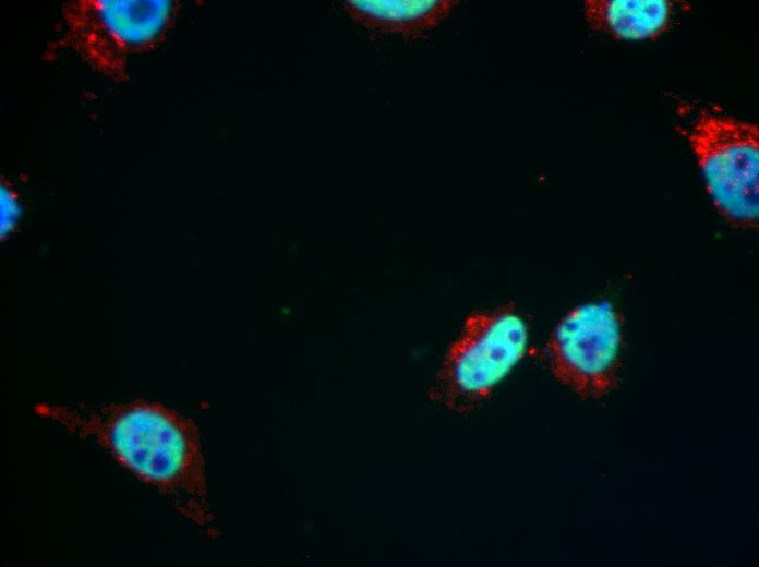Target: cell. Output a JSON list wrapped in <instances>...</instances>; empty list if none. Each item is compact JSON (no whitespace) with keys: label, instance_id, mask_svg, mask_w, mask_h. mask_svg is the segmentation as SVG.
<instances>
[{"label":"cell","instance_id":"cell-1","mask_svg":"<svg viewBox=\"0 0 759 567\" xmlns=\"http://www.w3.org/2000/svg\"><path fill=\"white\" fill-rule=\"evenodd\" d=\"M34 410L82 439L93 438L138 480L170 497L183 516L212 529L205 460L192 420L142 399L94 409L38 403Z\"/></svg>","mask_w":759,"mask_h":567},{"label":"cell","instance_id":"cell-2","mask_svg":"<svg viewBox=\"0 0 759 567\" xmlns=\"http://www.w3.org/2000/svg\"><path fill=\"white\" fill-rule=\"evenodd\" d=\"M172 0H71L62 5V29L53 50L74 52L115 82L129 80V62L153 51L174 24Z\"/></svg>","mask_w":759,"mask_h":567},{"label":"cell","instance_id":"cell-3","mask_svg":"<svg viewBox=\"0 0 759 567\" xmlns=\"http://www.w3.org/2000/svg\"><path fill=\"white\" fill-rule=\"evenodd\" d=\"M527 342V325L513 304L472 312L445 353L430 399L459 413L475 409L522 359Z\"/></svg>","mask_w":759,"mask_h":567},{"label":"cell","instance_id":"cell-4","mask_svg":"<svg viewBox=\"0 0 759 567\" xmlns=\"http://www.w3.org/2000/svg\"><path fill=\"white\" fill-rule=\"evenodd\" d=\"M683 134L702 169L719 214L736 229H757L758 125L701 109Z\"/></svg>","mask_w":759,"mask_h":567},{"label":"cell","instance_id":"cell-5","mask_svg":"<svg viewBox=\"0 0 759 567\" xmlns=\"http://www.w3.org/2000/svg\"><path fill=\"white\" fill-rule=\"evenodd\" d=\"M622 316L609 302L579 305L551 333L543 349L553 376L581 398L618 386Z\"/></svg>","mask_w":759,"mask_h":567},{"label":"cell","instance_id":"cell-6","mask_svg":"<svg viewBox=\"0 0 759 567\" xmlns=\"http://www.w3.org/2000/svg\"><path fill=\"white\" fill-rule=\"evenodd\" d=\"M589 27L621 39H656L673 22L674 4L667 0H586Z\"/></svg>","mask_w":759,"mask_h":567},{"label":"cell","instance_id":"cell-7","mask_svg":"<svg viewBox=\"0 0 759 567\" xmlns=\"http://www.w3.org/2000/svg\"><path fill=\"white\" fill-rule=\"evenodd\" d=\"M459 0H348L345 9L371 29L415 37L438 26Z\"/></svg>","mask_w":759,"mask_h":567},{"label":"cell","instance_id":"cell-8","mask_svg":"<svg viewBox=\"0 0 759 567\" xmlns=\"http://www.w3.org/2000/svg\"><path fill=\"white\" fill-rule=\"evenodd\" d=\"M1 239L7 238L14 229L21 214L19 196L7 181H1Z\"/></svg>","mask_w":759,"mask_h":567}]
</instances>
